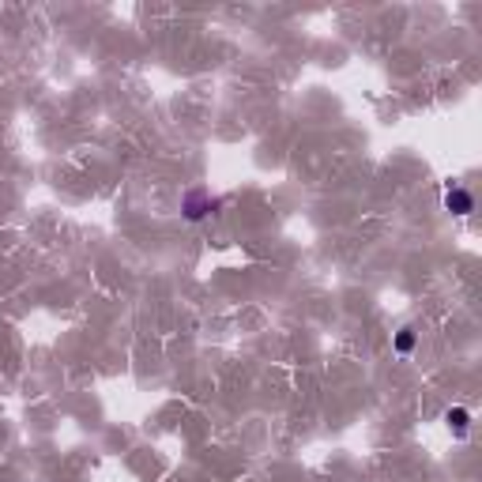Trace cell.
Listing matches in <instances>:
<instances>
[{"instance_id":"1","label":"cell","mask_w":482,"mask_h":482,"mask_svg":"<svg viewBox=\"0 0 482 482\" xmlns=\"http://www.w3.org/2000/svg\"><path fill=\"white\" fill-rule=\"evenodd\" d=\"M181 211H185L189 223H200V219H207L211 211H219V200H215L207 189H192V192H185V204H181Z\"/></svg>"},{"instance_id":"2","label":"cell","mask_w":482,"mask_h":482,"mask_svg":"<svg viewBox=\"0 0 482 482\" xmlns=\"http://www.w3.org/2000/svg\"><path fill=\"white\" fill-rule=\"evenodd\" d=\"M445 207L452 215H471L475 211V197L467 189H460V185H452L449 192H445Z\"/></svg>"},{"instance_id":"3","label":"cell","mask_w":482,"mask_h":482,"mask_svg":"<svg viewBox=\"0 0 482 482\" xmlns=\"http://www.w3.org/2000/svg\"><path fill=\"white\" fill-rule=\"evenodd\" d=\"M445 422L452 426V434H456V437H467V426H471V414H467L463 407H452V411L445 414Z\"/></svg>"},{"instance_id":"4","label":"cell","mask_w":482,"mask_h":482,"mask_svg":"<svg viewBox=\"0 0 482 482\" xmlns=\"http://www.w3.org/2000/svg\"><path fill=\"white\" fill-rule=\"evenodd\" d=\"M411 347H414V332H399V335H396V350H403V355H407Z\"/></svg>"}]
</instances>
